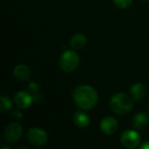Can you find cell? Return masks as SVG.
Instances as JSON below:
<instances>
[{
    "mask_svg": "<svg viewBox=\"0 0 149 149\" xmlns=\"http://www.w3.org/2000/svg\"><path fill=\"white\" fill-rule=\"evenodd\" d=\"M33 101L32 95L27 92L20 91L17 92L14 96V102L16 106L20 109H26L28 108Z\"/></svg>",
    "mask_w": 149,
    "mask_h": 149,
    "instance_id": "obj_8",
    "label": "cell"
},
{
    "mask_svg": "<svg viewBox=\"0 0 149 149\" xmlns=\"http://www.w3.org/2000/svg\"><path fill=\"white\" fill-rule=\"evenodd\" d=\"M22 134L23 128L18 123H10L4 130L3 138L5 141L9 143H14L21 138Z\"/></svg>",
    "mask_w": 149,
    "mask_h": 149,
    "instance_id": "obj_6",
    "label": "cell"
},
{
    "mask_svg": "<svg viewBox=\"0 0 149 149\" xmlns=\"http://www.w3.org/2000/svg\"><path fill=\"white\" fill-rule=\"evenodd\" d=\"M80 63L79 56L77 52L72 50H67L64 52L59 59L60 68L65 72H71L75 71Z\"/></svg>",
    "mask_w": 149,
    "mask_h": 149,
    "instance_id": "obj_3",
    "label": "cell"
},
{
    "mask_svg": "<svg viewBox=\"0 0 149 149\" xmlns=\"http://www.w3.org/2000/svg\"><path fill=\"white\" fill-rule=\"evenodd\" d=\"M73 121L75 125L80 128H85L90 124L89 116L83 112H76L73 115Z\"/></svg>",
    "mask_w": 149,
    "mask_h": 149,
    "instance_id": "obj_12",
    "label": "cell"
},
{
    "mask_svg": "<svg viewBox=\"0 0 149 149\" xmlns=\"http://www.w3.org/2000/svg\"><path fill=\"white\" fill-rule=\"evenodd\" d=\"M100 129L107 135L114 134L119 129V123L113 117H106L100 122Z\"/></svg>",
    "mask_w": 149,
    "mask_h": 149,
    "instance_id": "obj_7",
    "label": "cell"
},
{
    "mask_svg": "<svg viewBox=\"0 0 149 149\" xmlns=\"http://www.w3.org/2000/svg\"><path fill=\"white\" fill-rule=\"evenodd\" d=\"M133 98L124 93H116L110 100L111 110L118 115L128 113L133 109Z\"/></svg>",
    "mask_w": 149,
    "mask_h": 149,
    "instance_id": "obj_2",
    "label": "cell"
},
{
    "mask_svg": "<svg viewBox=\"0 0 149 149\" xmlns=\"http://www.w3.org/2000/svg\"><path fill=\"white\" fill-rule=\"evenodd\" d=\"M141 1H143V2H148L149 0H141Z\"/></svg>",
    "mask_w": 149,
    "mask_h": 149,
    "instance_id": "obj_19",
    "label": "cell"
},
{
    "mask_svg": "<svg viewBox=\"0 0 149 149\" xmlns=\"http://www.w3.org/2000/svg\"><path fill=\"white\" fill-rule=\"evenodd\" d=\"M72 98L75 104L83 110L93 109L99 100L97 91L88 85L78 86L72 93Z\"/></svg>",
    "mask_w": 149,
    "mask_h": 149,
    "instance_id": "obj_1",
    "label": "cell"
},
{
    "mask_svg": "<svg viewBox=\"0 0 149 149\" xmlns=\"http://www.w3.org/2000/svg\"><path fill=\"white\" fill-rule=\"evenodd\" d=\"M149 124V116L146 113H138L132 120V126L136 130H143Z\"/></svg>",
    "mask_w": 149,
    "mask_h": 149,
    "instance_id": "obj_10",
    "label": "cell"
},
{
    "mask_svg": "<svg viewBox=\"0 0 149 149\" xmlns=\"http://www.w3.org/2000/svg\"><path fill=\"white\" fill-rule=\"evenodd\" d=\"M141 149H149V141H145L143 142L141 146H140Z\"/></svg>",
    "mask_w": 149,
    "mask_h": 149,
    "instance_id": "obj_18",
    "label": "cell"
},
{
    "mask_svg": "<svg viewBox=\"0 0 149 149\" xmlns=\"http://www.w3.org/2000/svg\"><path fill=\"white\" fill-rule=\"evenodd\" d=\"M70 45L74 50H80L86 45V38L82 34H75L70 40Z\"/></svg>",
    "mask_w": 149,
    "mask_h": 149,
    "instance_id": "obj_13",
    "label": "cell"
},
{
    "mask_svg": "<svg viewBox=\"0 0 149 149\" xmlns=\"http://www.w3.org/2000/svg\"><path fill=\"white\" fill-rule=\"evenodd\" d=\"M133 0H113V3L116 6H118L120 9H126L132 3Z\"/></svg>",
    "mask_w": 149,
    "mask_h": 149,
    "instance_id": "obj_15",
    "label": "cell"
},
{
    "mask_svg": "<svg viewBox=\"0 0 149 149\" xmlns=\"http://www.w3.org/2000/svg\"><path fill=\"white\" fill-rule=\"evenodd\" d=\"M148 112H149V107H148Z\"/></svg>",
    "mask_w": 149,
    "mask_h": 149,
    "instance_id": "obj_20",
    "label": "cell"
},
{
    "mask_svg": "<svg viewBox=\"0 0 149 149\" xmlns=\"http://www.w3.org/2000/svg\"><path fill=\"white\" fill-rule=\"evenodd\" d=\"M12 108L11 100L6 96H1L0 98V110L3 113L9 112Z\"/></svg>",
    "mask_w": 149,
    "mask_h": 149,
    "instance_id": "obj_14",
    "label": "cell"
},
{
    "mask_svg": "<svg viewBox=\"0 0 149 149\" xmlns=\"http://www.w3.org/2000/svg\"><path fill=\"white\" fill-rule=\"evenodd\" d=\"M146 93H147V89L145 86L141 83H136L133 85L130 88V93L132 98L137 101L142 100L146 95Z\"/></svg>",
    "mask_w": 149,
    "mask_h": 149,
    "instance_id": "obj_11",
    "label": "cell"
},
{
    "mask_svg": "<svg viewBox=\"0 0 149 149\" xmlns=\"http://www.w3.org/2000/svg\"><path fill=\"white\" fill-rule=\"evenodd\" d=\"M13 75L19 81H27L31 76V71L26 65L20 64L14 68Z\"/></svg>",
    "mask_w": 149,
    "mask_h": 149,
    "instance_id": "obj_9",
    "label": "cell"
},
{
    "mask_svg": "<svg viewBox=\"0 0 149 149\" xmlns=\"http://www.w3.org/2000/svg\"><path fill=\"white\" fill-rule=\"evenodd\" d=\"M141 136L138 132L134 130H127L122 133L120 142L126 148L133 149L137 148L141 143Z\"/></svg>",
    "mask_w": 149,
    "mask_h": 149,
    "instance_id": "obj_5",
    "label": "cell"
},
{
    "mask_svg": "<svg viewBox=\"0 0 149 149\" xmlns=\"http://www.w3.org/2000/svg\"><path fill=\"white\" fill-rule=\"evenodd\" d=\"M38 90H39V87H38V85L35 82H31L29 84V92L31 95H35V94H38Z\"/></svg>",
    "mask_w": 149,
    "mask_h": 149,
    "instance_id": "obj_16",
    "label": "cell"
},
{
    "mask_svg": "<svg viewBox=\"0 0 149 149\" xmlns=\"http://www.w3.org/2000/svg\"><path fill=\"white\" fill-rule=\"evenodd\" d=\"M27 139L29 142L36 147L44 146L48 141V135L41 128L38 127H31L28 130Z\"/></svg>",
    "mask_w": 149,
    "mask_h": 149,
    "instance_id": "obj_4",
    "label": "cell"
},
{
    "mask_svg": "<svg viewBox=\"0 0 149 149\" xmlns=\"http://www.w3.org/2000/svg\"><path fill=\"white\" fill-rule=\"evenodd\" d=\"M11 116H12V118H14V119L19 120V119H22V117H23V113H20L19 111L15 110V111H13V112L11 113Z\"/></svg>",
    "mask_w": 149,
    "mask_h": 149,
    "instance_id": "obj_17",
    "label": "cell"
}]
</instances>
